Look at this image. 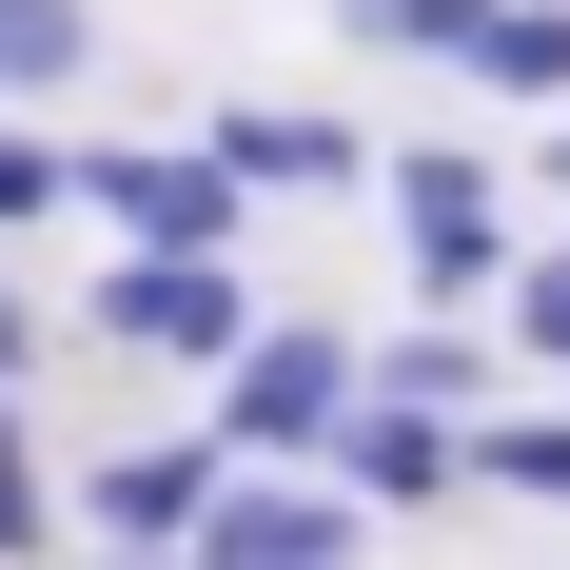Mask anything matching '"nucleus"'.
<instances>
[{"label": "nucleus", "mask_w": 570, "mask_h": 570, "mask_svg": "<svg viewBox=\"0 0 570 570\" xmlns=\"http://www.w3.org/2000/svg\"><path fill=\"white\" fill-rule=\"evenodd\" d=\"M354 394H374V354H354L335 315H256V354L217 374V413H197V433H217L236 472H315V453L354 433Z\"/></svg>", "instance_id": "nucleus-1"}, {"label": "nucleus", "mask_w": 570, "mask_h": 570, "mask_svg": "<svg viewBox=\"0 0 570 570\" xmlns=\"http://www.w3.org/2000/svg\"><path fill=\"white\" fill-rule=\"evenodd\" d=\"M374 177H394V256H413L433 315L512 295V177L472 158V138H374Z\"/></svg>", "instance_id": "nucleus-2"}, {"label": "nucleus", "mask_w": 570, "mask_h": 570, "mask_svg": "<svg viewBox=\"0 0 570 570\" xmlns=\"http://www.w3.org/2000/svg\"><path fill=\"white\" fill-rule=\"evenodd\" d=\"M79 335L138 354V374H236V354H256V276H236V256H118V276L79 295Z\"/></svg>", "instance_id": "nucleus-3"}, {"label": "nucleus", "mask_w": 570, "mask_h": 570, "mask_svg": "<svg viewBox=\"0 0 570 570\" xmlns=\"http://www.w3.org/2000/svg\"><path fill=\"white\" fill-rule=\"evenodd\" d=\"M217 492H236V453H217V433H118V453H79V472H59V512L99 531L118 570H177Z\"/></svg>", "instance_id": "nucleus-4"}, {"label": "nucleus", "mask_w": 570, "mask_h": 570, "mask_svg": "<svg viewBox=\"0 0 570 570\" xmlns=\"http://www.w3.org/2000/svg\"><path fill=\"white\" fill-rule=\"evenodd\" d=\"M79 217L118 236V256H236V236H256V197H236L217 177V138H118V158H79Z\"/></svg>", "instance_id": "nucleus-5"}, {"label": "nucleus", "mask_w": 570, "mask_h": 570, "mask_svg": "<svg viewBox=\"0 0 570 570\" xmlns=\"http://www.w3.org/2000/svg\"><path fill=\"white\" fill-rule=\"evenodd\" d=\"M354 551H374V512H354L335 472H236L177 570H354Z\"/></svg>", "instance_id": "nucleus-6"}, {"label": "nucleus", "mask_w": 570, "mask_h": 570, "mask_svg": "<svg viewBox=\"0 0 570 570\" xmlns=\"http://www.w3.org/2000/svg\"><path fill=\"white\" fill-rule=\"evenodd\" d=\"M197 138H217V177L256 197V217H276V197H354V177H374V138H354L335 99H236V118H197Z\"/></svg>", "instance_id": "nucleus-7"}, {"label": "nucleus", "mask_w": 570, "mask_h": 570, "mask_svg": "<svg viewBox=\"0 0 570 570\" xmlns=\"http://www.w3.org/2000/svg\"><path fill=\"white\" fill-rule=\"evenodd\" d=\"M315 472H335L354 512H453V492H472V433H453V413H413V394H354V433H335Z\"/></svg>", "instance_id": "nucleus-8"}, {"label": "nucleus", "mask_w": 570, "mask_h": 570, "mask_svg": "<svg viewBox=\"0 0 570 570\" xmlns=\"http://www.w3.org/2000/svg\"><path fill=\"white\" fill-rule=\"evenodd\" d=\"M99 79V0H0V118H40Z\"/></svg>", "instance_id": "nucleus-9"}, {"label": "nucleus", "mask_w": 570, "mask_h": 570, "mask_svg": "<svg viewBox=\"0 0 570 570\" xmlns=\"http://www.w3.org/2000/svg\"><path fill=\"white\" fill-rule=\"evenodd\" d=\"M472 99L570 118V0H492V40H472Z\"/></svg>", "instance_id": "nucleus-10"}, {"label": "nucleus", "mask_w": 570, "mask_h": 570, "mask_svg": "<svg viewBox=\"0 0 570 570\" xmlns=\"http://www.w3.org/2000/svg\"><path fill=\"white\" fill-rule=\"evenodd\" d=\"M472 492H512V512H570V413H472Z\"/></svg>", "instance_id": "nucleus-11"}, {"label": "nucleus", "mask_w": 570, "mask_h": 570, "mask_svg": "<svg viewBox=\"0 0 570 570\" xmlns=\"http://www.w3.org/2000/svg\"><path fill=\"white\" fill-rule=\"evenodd\" d=\"M335 40H354V59H453V79H472L492 0H335Z\"/></svg>", "instance_id": "nucleus-12"}, {"label": "nucleus", "mask_w": 570, "mask_h": 570, "mask_svg": "<svg viewBox=\"0 0 570 570\" xmlns=\"http://www.w3.org/2000/svg\"><path fill=\"white\" fill-rule=\"evenodd\" d=\"M374 394H413V413H453V433H472V413H492V354H472V315L394 335V354H374Z\"/></svg>", "instance_id": "nucleus-13"}, {"label": "nucleus", "mask_w": 570, "mask_h": 570, "mask_svg": "<svg viewBox=\"0 0 570 570\" xmlns=\"http://www.w3.org/2000/svg\"><path fill=\"white\" fill-rule=\"evenodd\" d=\"M40 217H79V138H59V118H0V256Z\"/></svg>", "instance_id": "nucleus-14"}, {"label": "nucleus", "mask_w": 570, "mask_h": 570, "mask_svg": "<svg viewBox=\"0 0 570 570\" xmlns=\"http://www.w3.org/2000/svg\"><path fill=\"white\" fill-rule=\"evenodd\" d=\"M59 551V453H40V413L0 394V570H40Z\"/></svg>", "instance_id": "nucleus-15"}, {"label": "nucleus", "mask_w": 570, "mask_h": 570, "mask_svg": "<svg viewBox=\"0 0 570 570\" xmlns=\"http://www.w3.org/2000/svg\"><path fill=\"white\" fill-rule=\"evenodd\" d=\"M512 354H531V374H570V236H551V256H512Z\"/></svg>", "instance_id": "nucleus-16"}, {"label": "nucleus", "mask_w": 570, "mask_h": 570, "mask_svg": "<svg viewBox=\"0 0 570 570\" xmlns=\"http://www.w3.org/2000/svg\"><path fill=\"white\" fill-rule=\"evenodd\" d=\"M40 354H59V315L20 295V256H0V394H40Z\"/></svg>", "instance_id": "nucleus-17"}, {"label": "nucleus", "mask_w": 570, "mask_h": 570, "mask_svg": "<svg viewBox=\"0 0 570 570\" xmlns=\"http://www.w3.org/2000/svg\"><path fill=\"white\" fill-rule=\"evenodd\" d=\"M531 177H551V197H570V118H551V138H531Z\"/></svg>", "instance_id": "nucleus-18"}, {"label": "nucleus", "mask_w": 570, "mask_h": 570, "mask_svg": "<svg viewBox=\"0 0 570 570\" xmlns=\"http://www.w3.org/2000/svg\"><path fill=\"white\" fill-rule=\"evenodd\" d=\"M99 570H118V551H99Z\"/></svg>", "instance_id": "nucleus-19"}]
</instances>
